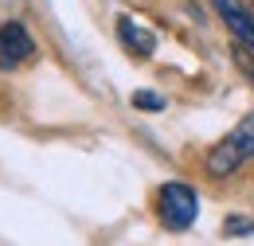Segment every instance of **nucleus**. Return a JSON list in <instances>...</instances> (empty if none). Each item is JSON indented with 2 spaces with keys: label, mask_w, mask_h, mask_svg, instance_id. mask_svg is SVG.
I'll return each instance as SVG.
<instances>
[{
  "label": "nucleus",
  "mask_w": 254,
  "mask_h": 246,
  "mask_svg": "<svg viewBox=\"0 0 254 246\" xmlns=\"http://www.w3.org/2000/svg\"><path fill=\"white\" fill-rule=\"evenodd\" d=\"M247 160H254V114H247V118H243V122L235 125L219 145L207 153V172L223 180V176L239 172Z\"/></svg>",
  "instance_id": "1"
},
{
  "label": "nucleus",
  "mask_w": 254,
  "mask_h": 246,
  "mask_svg": "<svg viewBox=\"0 0 254 246\" xmlns=\"http://www.w3.org/2000/svg\"><path fill=\"white\" fill-rule=\"evenodd\" d=\"M157 215L168 231H188L195 215H199V195L195 187L184 184V180H168V184L157 191Z\"/></svg>",
  "instance_id": "2"
},
{
  "label": "nucleus",
  "mask_w": 254,
  "mask_h": 246,
  "mask_svg": "<svg viewBox=\"0 0 254 246\" xmlns=\"http://www.w3.org/2000/svg\"><path fill=\"white\" fill-rule=\"evenodd\" d=\"M32 55H35V39L28 35V28L20 20L0 24V66H20Z\"/></svg>",
  "instance_id": "3"
},
{
  "label": "nucleus",
  "mask_w": 254,
  "mask_h": 246,
  "mask_svg": "<svg viewBox=\"0 0 254 246\" xmlns=\"http://www.w3.org/2000/svg\"><path fill=\"white\" fill-rule=\"evenodd\" d=\"M118 39L126 43L133 55H141V59H149L153 51H157V31L153 28H145L137 16H118Z\"/></svg>",
  "instance_id": "4"
},
{
  "label": "nucleus",
  "mask_w": 254,
  "mask_h": 246,
  "mask_svg": "<svg viewBox=\"0 0 254 246\" xmlns=\"http://www.w3.org/2000/svg\"><path fill=\"white\" fill-rule=\"evenodd\" d=\"M215 12L223 16V24L235 31V39L247 43V47L254 51V16L251 12H247L239 0H215Z\"/></svg>",
  "instance_id": "5"
},
{
  "label": "nucleus",
  "mask_w": 254,
  "mask_h": 246,
  "mask_svg": "<svg viewBox=\"0 0 254 246\" xmlns=\"http://www.w3.org/2000/svg\"><path fill=\"white\" fill-rule=\"evenodd\" d=\"M133 106L145 110V114H160V110H164V98H160L157 90H137L133 94Z\"/></svg>",
  "instance_id": "6"
},
{
  "label": "nucleus",
  "mask_w": 254,
  "mask_h": 246,
  "mask_svg": "<svg viewBox=\"0 0 254 246\" xmlns=\"http://www.w3.org/2000/svg\"><path fill=\"white\" fill-rule=\"evenodd\" d=\"M223 231H227V235H247V231H254V219L231 215V219H227V223H223Z\"/></svg>",
  "instance_id": "7"
},
{
  "label": "nucleus",
  "mask_w": 254,
  "mask_h": 246,
  "mask_svg": "<svg viewBox=\"0 0 254 246\" xmlns=\"http://www.w3.org/2000/svg\"><path fill=\"white\" fill-rule=\"evenodd\" d=\"M239 62H243V70H247V78H251V86H254V59H247V55H239Z\"/></svg>",
  "instance_id": "8"
}]
</instances>
